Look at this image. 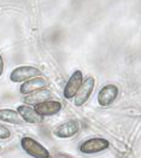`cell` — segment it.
<instances>
[{"mask_svg": "<svg viewBox=\"0 0 141 158\" xmlns=\"http://www.w3.org/2000/svg\"><path fill=\"white\" fill-rule=\"evenodd\" d=\"M21 147L22 150L26 152L27 155H29L30 157L34 158H48L50 157V152L48 150L40 144L38 140H35L34 138L30 136H24L21 139Z\"/></svg>", "mask_w": 141, "mask_h": 158, "instance_id": "obj_1", "label": "cell"}, {"mask_svg": "<svg viewBox=\"0 0 141 158\" xmlns=\"http://www.w3.org/2000/svg\"><path fill=\"white\" fill-rule=\"evenodd\" d=\"M110 147L109 140H106L105 138H89L87 140H85L83 143H81L80 145V152L83 155H95V153H100L106 151Z\"/></svg>", "mask_w": 141, "mask_h": 158, "instance_id": "obj_2", "label": "cell"}, {"mask_svg": "<svg viewBox=\"0 0 141 158\" xmlns=\"http://www.w3.org/2000/svg\"><path fill=\"white\" fill-rule=\"evenodd\" d=\"M94 88H95V79L93 76H88L86 80H83L81 86L77 89L75 97L73 98L74 99V105L77 106V107L85 105L90 98Z\"/></svg>", "mask_w": 141, "mask_h": 158, "instance_id": "obj_3", "label": "cell"}, {"mask_svg": "<svg viewBox=\"0 0 141 158\" xmlns=\"http://www.w3.org/2000/svg\"><path fill=\"white\" fill-rule=\"evenodd\" d=\"M41 76L40 69L31 65H21L15 68L11 74H10V80L11 82L18 83V82H24L30 79Z\"/></svg>", "mask_w": 141, "mask_h": 158, "instance_id": "obj_4", "label": "cell"}, {"mask_svg": "<svg viewBox=\"0 0 141 158\" xmlns=\"http://www.w3.org/2000/svg\"><path fill=\"white\" fill-rule=\"evenodd\" d=\"M119 95V88L115 83H107L102 87V89L98 93V104L103 107L110 106L114 104Z\"/></svg>", "mask_w": 141, "mask_h": 158, "instance_id": "obj_5", "label": "cell"}, {"mask_svg": "<svg viewBox=\"0 0 141 158\" xmlns=\"http://www.w3.org/2000/svg\"><path fill=\"white\" fill-rule=\"evenodd\" d=\"M78 132H80V123L75 119H70L57 126L53 131V135L59 139H70L75 136Z\"/></svg>", "mask_w": 141, "mask_h": 158, "instance_id": "obj_6", "label": "cell"}, {"mask_svg": "<svg viewBox=\"0 0 141 158\" xmlns=\"http://www.w3.org/2000/svg\"><path fill=\"white\" fill-rule=\"evenodd\" d=\"M82 81H83V74H82L81 70H76L71 74V76L69 77L66 85H65L64 91H63V95H64L65 99L71 100L75 97V94H76L78 87L81 86Z\"/></svg>", "mask_w": 141, "mask_h": 158, "instance_id": "obj_7", "label": "cell"}, {"mask_svg": "<svg viewBox=\"0 0 141 158\" xmlns=\"http://www.w3.org/2000/svg\"><path fill=\"white\" fill-rule=\"evenodd\" d=\"M34 110L41 117H46V116H54L60 112L62 110V103L58 100H46L42 102L38 105H34Z\"/></svg>", "mask_w": 141, "mask_h": 158, "instance_id": "obj_8", "label": "cell"}, {"mask_svg": "<svg viewBox=\"0 0 141 158\" xmlns=\"http://www.w3.org/2000/svg\"><path fill=\"white\" fill-rule=\"evenodd\" d=\"M47 80L42 76H38V77H34V79H30L28 81L22 82L21 87H19V93L27 95V94H30V93L39 91V89H42V88H46L47 87Z\"/></svg>", "mask_w": 141, "mask_h": 158, "instance_id": "obj_9", "label": "cell"}, {"mask_svg": "<svg viewBox=\"0 0 141 158\" xmlns=\"http://www.w3.org/2000/svg\"><path fill=\"white\" fill-rule=\"evenodd\" d=\"M52 97V93L50 89L47 88H42V89H39L35 92L30 93V94H27L23 97V103L26 105L29 106H34L38 105L42 102H46V100H50Z\"/></svg>", "mask_w": 141, "mask_h": 158, "instance_id": "obj_10", "label": "cell"}, {"mask_svg": "<svg viewBox=\"0 0 141 158\" xmlns=\"http://www.w3.org/2000/svg\"><path fill=\"white\" fill-rule=\"evenodd\" d=\"M16 111L18 112L21 118L23 119V122H27V123H40L42 121V117L39 116L38 114L35 112L33 106L23 104V105L18 106Z\"/></svg>", "mask_w": 141, "mask_h": 158, "instance_id": "obj_11", "label": "cell"}, {"mask_svg": "<svg viewBox=\"0 0 141 158\" xmlns=\"http://www.w3.org/2000/svg\"><path fill=\"white\" fill-rule=\"evenodd\" d=\"M0 121L9 124H22L23 119L18 115V112L13 109H0Z\"/></svg>", "mask_w": 141, "mask_h": 158, "instance_id": "obj_12", "label": "cell"}, {"mask_svg": "<svg viewBox=\"0 0 141 158\" xmlns=\"http://www.w3.org/2000/svg\"><path fill=\"white\" fill-rule=\"evenodd\" d=\"M11 136V132L7 127L0 124V140H6Z\"/></svg>", "mask_w": 141, "mask_h": 158, "instance_id": "obj_13", "label": "cell"}, {"mask_svg": "<svg viewBox=\"0 0 141 158\" xmlns=\"http://www.w3.org/2000/svg\"><path fill=\"white\" fill-rule=\"evenodd\" d=\"M48 158H74L69 155H64V153H56V155H50Z\"/></svg>", "mask_w": 141, "mask_h": 158, "instance_id": "obj_14", "label": "cell"}, {"mask_svg": "<svg viewBox=\"0 0 141 158\" xmlns=\"http://www.w3.org/2000/svg\"><path fill=\"white\" fill-rule=\"evenodd\" d=\"M2 74H4V58H2V56L0 53V77H1Z\"/></svg>", "mask_w": 141, "mask_h": 158, "instance_id": "obj_15", "label": "cell"}]
</instances>
